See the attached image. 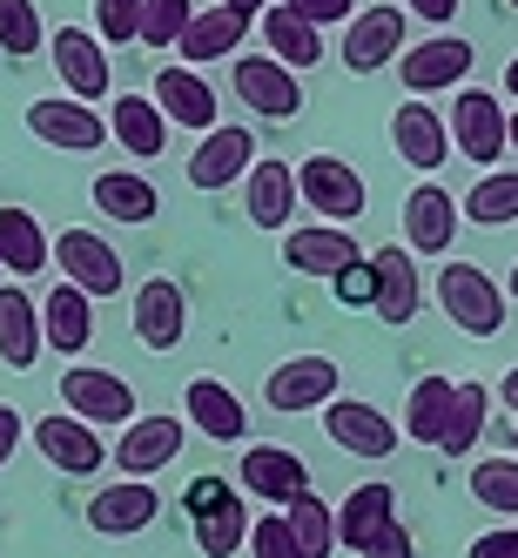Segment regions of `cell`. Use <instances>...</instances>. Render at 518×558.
Segmentation results:
<instances>
[{
  "mask_svg": "<svg viewBox=\"0 0 518 558\" xmlns=\"http://www.w3.org/2000/svg\"><path fill=\"white\" fill-rule=\"evenodd\" d=\"M263 41H269V54L284 61V68H303V74L330 54L324 48V27H310L303 14H290L284 0H269V8H263Z\"/></svg>",
  "mask_w": 518,
  "mask_h": 558,
  "instance_id": "cell-33",
  "label": "cell"
},
{
  "mask_svg": "<svg viewBox=\"0 0 518 558\" xmlns=\"http://www.w3.org/2000/svg\"><path fill=\"white\" fill-rule=\"evenodd\" d=\"M48 61H55L61 88H68L74 101H108L115 68H108L101 34H88V27H55V34H48Z\"/></svg>",
  "mask_w": 518,
  "mask_h": 558,
  "instance_id": "cell-10",
  "label": "cell"
},
{
  "mask_svg": "<svg viewBox=\"0 0 518 558\" xmlns=\"http://www.w3.org/2000/svg\"><path fill=\"white\" fill-rule=\"evenodd\" d=\"M61 411H74L95 430H115V424L135 417V390H129V377H115V371L74 364V371H61Z\"/></svg>",
  "mask_w": 518,
  "mask_h": 558,
  "instance_id": "cell-9",
  "label": "cell"
},
{
  "mask_svg": "<svg viewBox=\"0 0 518 558\" xmlns=\"http://www.w3.org/2000/svg\"><path fill=\"white\" fill-rule=\"evenodd\" d=\"M95 34L101 48H129L142 34V0H95Z\"/></svg>",
  "mask_w": 518,
  "mask_h": 558,
  "instance_id": "cell-42",
  "label": "cell"
},
{
  "mask_svg": "<svg viewBox=\"0 0 518 558\" xmlns=\"http://www.w3.org/2000/svg\"><path fill=\"white\" fill-rule=\"evenodd\" d=\"M505 8H511V14H518V0H505Z\"/></svg>",
  "mask_w": 518,
  "mask_h": 558,
  "instance_id": "cell-56",
  "label": "cell"
},
{
  "mask_svg": "<svg viewBox=\"0 0 518 558\" xmlns=\"http://www.w3.org/2000/svg\"><path fill=\"white\" fill-rule=\"evenodd\" d=\"M451 384H458V377H418V384H411V397H405V424H397L411 445H431V451H437L445 417H451Z\"/></svg>",
  "mask_w": 518,
  "mask_h": 558,
  "instance_id": "cell-37",
  "label": "cell"
},
{
  "mask_svg": "<svg viewBox=\"0 0 518 558\" xmlns=\"http://www.w3.org/2000/svg\"><path fill=\"white\" fill-rule=\"evenodd\" d=\"M458 222H478V229L518 222V169H485V175H478L471 195L458 203Z\"/></svg>",
  "mask_w": 518,
  "mask_h": 558,
  "instance_id": "cell-36",
  "label": "cell"
},
{
  "mask_svg": "<svg viewBox=\"0 0 518 558\" xmlns=\"http://www.w3.org/2000/svg\"><path fill=\"white\" fill-rule=\"evenodd\" d=\"M21 430H27V424H21V411H14V404H0V464L21 451Z\"/></svg>",
  "mask_w": 518,
  "mask_h": 558,
  "instance_id": "cell-48",
  "label": "cell"
},
{
  "mask_svg": "<svg viewBox=\"0 0 518 558\" xmlns=\"http://www.w3.org/2000/svg\"><path fill=\"white\" fill-rule=\"evenodd\" d=\"M505 303L511 296L478 263H445L437 269V310H445V324H458L465 337H498L505 330Z\"/></svg>",
  "mask_w": 518,
  "mask_h": 558,
  "instance_id": "cell-2",
  "label": "cell"
},
{
  "mask_svg": "<svg viewBox=\"0 0 518 558\" xmlns=\"http://www.w3.org/2000/svg\"><path fill=\"white\" fill-rule=\"evenodd\" d=\"M189 330V296L176 276H148L135 290V343L142 350H176Z\"/></svg>",
  "mask_w": 518,
  "mask_h": 558,
  "instance_id": "cell-24",
  "label": "cell"
},
{
  "mask_svg": "<svg viewBox=\"0 0 518 558\" xmlns=\"http://www.w3.org/2000/svg\"><path fill=\"white\" fill-rule=\"evenodd\" d=\"M465 558H518V525H498V532H478Z\"/></svg>",
  "mask_w": 518,
  "mask_h": 558,
  "instance_id": "cell-46",
  "label": "cell"
},
{
  "mask_svg": "<svg viewBox=\"0 0 518 558\" xmlns=\"http://www.w3.org/2000/svg\"><path fill=\"white\" fill-rule=\"evenodd\" d=\"M451 243H458V203L437 182L411 189L405 195V250L411 256H445Z\"/></svg>",
  "mask_w": 518,
  "mask_h": 558,
  "instance_id": "cell-26",
  "label": "cell"
},
{
  "mask_svg": "<svg viewBox=\"0 0 518 558\" xmlns=\"http://www.w3.org/2000/svg\"><path fill=\"white\" fill-rule=\"evenodd\" d=\"M0 269L21 276V283H34V276H48L55 269V243H48V229L34 209H0Z\"/></svg>",
  "mask_w": 518,
  "mask_h": 558,
  "instance_id": "cell-27",
  "label": "cell"
},
{
  "mask_svg": "<svg viewBox=\"0 0 518 558\" xmlns=\"http://www.w3.org/2000/svg\"><path fill=\"white\" fill-rule=\"evenodd\" d=\"M390 148L405 155L411 169H424V175L445 169V162H451V129H445V114L424 108L418 95H405V108L390 114Z\"/></svg>",
  "mask_w": 518,
  "mask_h": 558,
  "instance_id": "cell-23",
  "label": "cell"
},
{
  "mask_svg": "<svg viewBox=\"0 0 518 558\" xmlns=\"http://www.w3.org/2000/svg\"><path fill=\"white\" fill-rule=\"evenodd\" d=\"M27 135L34 142H48L61 155H95L108 142V122L95 114V101H74V95H48V101H34L27 108Z\"/></svg>",
  "mask_w": 518,
  "mask_h": 558,
  "instance_id": "cell-12",
  "label": "cell"
},
{
  "mask_svg": "<svg viewBox=\"0 0 518 558\" xmlns=\"http://www.w3.org/2000/svg\"><path fill=\"white\" fill-rule=\"evenodd\" d=\"M405 8H411L418 21H431V27H445V21L458 14V0H405Z\"/></svg>",
  "mask_w": 518,
  "mask_h": 558,
  "instance_id": "cell-49",
  "label": "cell"
},
{
  "mask_svg": "<svg viewBox=\"0 0 518 558\" xmlns=\"http://www.w3.org/2000/svg\"><path fill=\"white\" fill-rule=\"evenodd\" d=\"M243 34H250V14H236V8H195L189 27H182V41L176 54H189V68H203V61H229V54H243Z\"/></svg>",
  "mask_w": 518,
  "mask_h": 558,
  "instance_id": "cell-28",
  "label": "cell"
},
{
  "mask_svg": "<svg viewBox=\"0 0 518 558\" xmlns=\"http://www.w3.org/2000/svg\"><path fill=\"white\" fill-rule=\"evenodd\" d=\"M41 48H48L41 8H34V0H0V54H21V61H34Z\"/></svg>",
  "mask_w": 518,
  "mask_h": 558,
  "instance_id": "cell-40",
  "label": "cell"
},
{
  "mask_svg": "<svg viewBox=\"0 0 518 558\" xmlns=\"http://www.w3.org/2000/svg\"><path fill=\"white\" fill-rule=\"evenodd\" d=\"M34 451H41L55 471L68 477H95L108 464V445H101V430L82 424L74 411H48V417H34Z\"/></svg>",
  "mask_w": 518,
  "mask_h": 558,
  "instance_id": "cell-15",
  "label": "cell"
},
{
  "mask_svg": "<svg viewBox=\"0 0 518 558\" xmlns=\"http://www.w3.org/2000/svg\"><path fill=\"white\" fill-rule=\"evenodd\" d=\"M397 74H405V95H445L471 82V41L465 34H431V41H411L397 54Z\"/></svg>",
  "mask_w": 518,
  "mask_h": 558,
  "instance_id": "cell-8",
  "label": "cell"
},
{
  "mask_svg": "<svg viewBox=\"0 0 518 558\" xmlns=\"http://www.w3.org/2000/svg\"><path fill=\"white\" fill-rule=\"evenodd\" d=\"M418 303H424V276H418L411 250H405V243H384V250L371 256V310L384 316V324L405 330L411 316H418Z\"/></svg>",
  "mask_w": 518,
  "mask_h": 558,
  "instance_id": "cell-18",
  "label": "cell"
},
{
  "mask_svg": "<svg viewBox=\"0 0 518 558\" xmlns=\"http://www.w3.org/2000/svg\"><path fill=\"white\" fill-rule=\"evenodd\" d=\"M511 458H518V430H511Z\"/></svg>",
  "mask_w": 518,
  "mask_h": 558,
  "instance_id": "cell-55",
  "label": "cell"
},
{
  "mask_svg": "<svg viewBox=\"0 0 518 558\" xmlns=\"http://www.w3.org/2000/svg\"><path fill=\"white\" fill-rule=\"evenodd\" d=\"M290 14H303L310 27H337V21H350L357 14V0H284Z\"/></svg>",
  "mask_w": 518,
  "mask_h": 558,
  "instance_id": "cell-45",
  "label": "cell"
},
{
  "mask_svg": "<svg viewBox=\"0 0 518 558\" xmlns=\"http://www.w3.org/2000/svg\"><path fill=\"white\" fill-rule=\"evenodd\" d=\"M505 95H518V61H511V68H505Z\"/></svg>",
  "mask_w": 518,
  "mask_h": 558,
  "instance_id": "cell-53",
  "label": "cell"
},
{
  "mask_svg": "<svg viewBox=\"0 0 518 558\" xmlns=\"http://www.w3.org/2000/svg\"><path fill=\"white\" fill-rule=\"evenodd\" d=\"M330 283H337V296H344V303L364 310V303H371V256H364V263H350L344 276H330Z\"/></svg>",
  "mask_w": 518,
  "mask_h": 558,
  "instance_id": "cell-47",
  "label": "cell"
},
{
  "mask_svg": "<svg viewBox=\"0 0 518 558\" xmlns=\"http://www.w3.org/2000/svg\"><path fill=\"white\" fill-rule=\"evenodd\" d=\"M505 101L492 95V88H458V101H451V114H445V129H451V148H465V162H478V169H492V162H505Z\"/></svg>",
  "mask_w": 518,
  "mask_h": 558,
  "instance_id": "cell-6",
  "label": "cell"
},
{
  "mask_svg": "<svg viewBox=\"0 0 518 558\" xmlns=\"http://www.w3.org/2000/svg\"><path fill=\"white\" fill-rule=\"evenodd\" d=\"M41 337H48V350H61V356H82V350L95 343V296H82L74 283H55V290L41 296Z\"/></svg>",
  "mask_w": 518,
  "mask_h": 558,
  "instance_id": "cell-31",
  "label": "cell"
},
{
  "mask_svg": "<svg viewBox=\"0 0 518 558\" xmlns=\"http://www.w3.org/2000/svg\"><path fill=\"white\" fill-rule=\"evenodd\" d=\"M405 34H411V14H405V8H357V14L344 21L337 61H344L350 74L397 68V54H405Z\"/></svg>",
  "mask_w": 518,
  "mask_h": 558,
  "instance_id": "cell-7",
  "label": "cell"
},
{
  "mask_svg": "<svg viewBox=\"0 0 518 558\" xmlns=\"http://www.w3.org/2000/svg\"><path fill=\"white\" fill-rule=\"evenodd\" d=\"M505 148L518 155V114H505Z\"/></svg>",
  "mask_w": 518,
  "mask_h": 558,
  "instance_id": "cell-52",
  "label": "cell"
},
{
  "mask_svg": "<svg viewBox=\"0 0 518 558\" xmlns=\"http://www.w3.org/2000/svg\"><path fill=\"white\" fill-rule=\"evenodd\" d=\"M155 518H162V498H155L148 477H122V485H101L88 498V532L95 538H142Z\"/></svg>",
  "mask_w": 518,
  "mask_h": 558,
  "instance_id": "cell-17",
  "label": "cell"
},
{
  "mask_svg": "<svg viewBox=\"0 0 518 558\" xmlns=\"http://www.w3.org/2000/svg\"><path fill=\"white\" fill-rule=\"evenodd\" d=\"M250 162H256V135L243 122H216L203 142H195V155H189V189L222 195V189H236L250 175Z\"/></svg>",
  "mask_w": 518,
  "mask_h": 558,
  "instance_id": "cell-11",
  "label": "cell"
},
{
  "mask_svg": "<svg viewBox=\"0 0 518 558\" xmlns=\"http://www.w3.org/2000/svg\"><path fill=\"white\" fill-rule=\"evenodd\" d=\"M189 445V424L182 417H162V411H148V417H129L122 424V445H115V471L122 477H155V471H169Z\"/></svg>",
  "mask_w": 518,
  "mask_h": 558,
  "instance_id": "cell-13",
  "label": "cell"
},
{
  "mask_svg": "<svg viewBox=\"0 0 518 558\" xmlns=\"http://www.w3.org/2000/svg\"><path fill=\"white\" fill-rule=\"evenodd\" d=\"M229 82H236V101L263 122H297L303 108V82L297 68H284L276 54H229Z\"/></svg>",
  "mask_w": 518,
  "mask_h": 558,
  "instance_id": "cell-5",
  "label": "cell"
},
{
  "mask_svg": "<svg viewBox=\"0 0 518 558\" xmlns=\"http://www.w3.org/2000/svg\"><path fill=\"white\" fill-rule=\"evenodd\" d=\"M55 269H61V283H74V290L95 296V303L129 283L122 250H115L108 235H95V229H61L55 235Z\"/></svg>",
  "mask_w": 518,
  "mask_h": 558,
  "instance_id": "cell-4",
  "label": "cell"
},
{
  "mask_svg": "<svg viewBox=\"0 0 518 558\" xmlns=\"http://www.w3.org/2000/svg\"><path fill=\"white\" fill-rule=\"evenodd\" d=\"M95 209H101L108 222L142 229V222L162 216V189L148 182V169H101V175H95Z\"/></svg>",
  "mask_w": 518,
  "mask_h": 558,
  "instance_id": "cell-29",
  "label": "cell"
},
{
  "mask_svg": "<svg viewBox=\"0 0 518 558\" xmlns=\"http://www.w3.org/2000/svg\"><path fill=\"white\" fill-rule=\"evenodd\" d=\"M189 14H195V0H142V34H135V41L142 48H176Z\"/></svg>",
  "mask_w": 518,
  "mask_h": 558,
  "instance_id": "cell-41",
  "label": "cell"
},
{
  "mask_svg": "<svg viewBox=\"0 0 518 558\" xmlns=\"http://www.w3.org/2000/svg\"><path fill=\"white\" fill-rule=\"evenodd\" d=\"M48 350L41 337V310L21 283H0V364L8 371H34V356Z\"/></svg>",
  "mask_w": 518,
  "mask_h": 558,
  "instance_id": "cell-30",
  "label": "cell"
},
{
  "mask_svg": "<svg viewBox=\"0 0 518 558\" xmlns=\"http://www.w3.org/2000/svg\"><path fill=\"white\" fill-rule=\"evenodd\" d=\"M297 203L310 216H324V222H357L371 203V189L364 175H357V162H344V155H303V169H297Z\"/></svg>",
  "mask_w": 518,
  "mask_h": 558,
  "instance_id": "cell-3",
  "label": "cell"
},
{
  "mask_svg": "<svg viewBox=\"0 0 518 558\" xmlns=\"http://www.w3.org/2000/svg\"><path fill=\"white\" fill-rule=\"evenodd\" d=\"M337 364L330 356H284L269 377H263V404L269 411H284V417H297V411H324L330 397H337Z\"/></svg>",
  "mask_w": 518,
  "mask_h": 558,
  "instance_id": "cell-14",
  "label": "cell"
},
{
  "mask_svg": "<svg viewBox=\"0 0 518 558\" xmlns=\"http://www.w3.org/2000/svg\"><path fill=\"white\" fill-rule=\"evenodd\" d=\"M182 511H189L195 545H203L209 558L243 551V538H250V505H243V492H236L229 477H195V485L182 492Z\"/></svg>",
  "mask_w": 518,
  "mask_h": 558,
  "instance_id": "cell-1",
  "label": "cell"
},
{
  "mask_svg": "<svg viewBox=\"0 0 518 558\" xmlns=\"http://www.w3.org/2000/svg\"><path fill=\"white\" fill-rule=\"evenodd\" d=\"M148 101L169 114V129H189V135H209V129H216V88H209L189 61H176V68L155 74Z\"/></svg>",
  "mask_w": 518,
  "mask_h": 558,
  "instance_id": "cell-21",
  "label": "cell"
},
{
  "mask_svg": "<svg viewBox=\"0 0 518 558\" xmlns=\"http://www.w3.org/2000/svg\"><path fill=\"white\" fill-rule=\"evenodd\" d=\"M505 296H511V303H518V263H511V283H505Z\"/></svg>",
  "mask_w": 518,
  "mask_h": 558,
  "instance_id": "cell-54",
  "label": "cell"
},
{
  "mask_svg": "<svg viewBox=\"0 0 518 558\" xmlns=\"http://www.w3.org/2000/svg\"><path fill=\"white\" fill-rule=\"evenodd\" d=\"M471 498L485 505V511L518 518V458H511V451H505V458H478V464H471Z\"/></svg>",
  "mask_w": 518,
  "mask_h": 558,
  "instance_id": "cell-39",
  "label": "cell"
},
{
  "mask_svg": "<svg viewBox=\"0 0 518 558\" xmlns=\"http://www.w3.org/2000/svg\"><path fill=\"white\" fill-rule=\"evenodd\" d=\"M108 135L129 148V162H155V155L169 148V114L155 108L148 95H122L108 108Z\"/></svg>",
  "mask_w": 518,
  "mask_h": 558,
  "instance_id": "cell-32",
  "label": "cell"
},
{
  "mask_svg": "<svg viewBox=\"0 0 518 558\" xmlns=\"http://www.w3.org/2000/svg\"><path fill=\"white\" fill-rule=\"evenodd\" d=\"M350 263H364L357 256V235L344 222H310V229H284V269L297 276H344Z\"/></svg>",
  "mask_w": 518,
  "mask_h": 558,
  "instance_id": "cell-20",
  "label": "cell"
},
{
  "mask_svg": "<svg viewBox=\"0 0 518 558\" xmlns=\"http://www.w3.org/2000/svg\"><path fill=\"white\" fill-rule=\"evenodd\" d=\"M485 417H492V390L478 384V377L451 384V417H445V437H437V451H445V458H465L478 437H485Z\"/></svg>",
  "mask_w": 518,
  "mask_h": 558,
  "instance_id": "cell-35",
  "label": "cell"
},
{
  "mask_svg": "<svg viewBox=\"0 0 518 558\" xmlns=\"http://www.w3.org/2000/svg\"><path fill=\"white\" fill-rule=\"evenodd\" d=\"M324 430H330V445L350 451V458H390L397 445H405V430H397L377 404H364V397H330Z\"/></svg>",
  "mask_w": 518,
  "mask_h": 558,
  "instance_id": "cell-16",
  "label": "cell"
},
{
  "mask_svg": "<svg viewBox=\"0 0 518 558\" xmlns=\"http://www.w3.org/2000/svg\"><path fill=\"white\" fill-rule=\"evenodd\" d=\"M236 485H250V498H263L269 511H284L290 498L310 492V464L284 445H250L243 464H236Z\"/></svg>",
  "mask_w": 518,
  "mask_h": 558,
  "instance_id": "cell-19",
  "label": "cell"
},
{
  "mask_svg": "<svg viewBox=\"0 0 518 558\" xmlns=\"http://www.w3.org/2000/svg\"><path fill=\"white\" fill-rule=\"evenodd\" d=\"M284 518H290L297 558H330V551H337V505H330V498L303 492V498H290V505H284Z\"/></svg>",
  "mask_w": 518,
  "mask_h": 558,
  "instance_id": "cell-38",
  "label": "cell"
},
{
  "mask_svg": "<svg viewBox=\"0 0 518 558\" xmlns=\"http://www.w3.org/2000/svg\"><path fill=\"white\" fill-rule=\"evenodd\" d=\"M498 404H505V411H511V417H518V364H511V371H505V377H498Z\"/></svg>",
  "mask_w": 518,
  "mask_h": 558,
  "instance_id": "cell-50",
  "label": "cell"
},
{
  "mask_svg": "<svg viewBox=\"0 0 518 558\" xmlns=\"http://www.w3.org/2000/svg\"><path fill=\"white\" fill-rule=\"evenodd\" d=\"M397 518V492L390 485H357L344 505H337V551H364L384 525Z\"/></svg>",
  "mask_w": 518,
  "mask_h": 558,
  "instance_id": "cell-34",
  "label": "cell"
},
{
  "mask_svg": "<svg viewBox=\"0 0 518 558\" xmlns=\"http://www.w3.org/2000/svg\"><path fill=\"white\" fill-rule=\"evenodd\" d=\"M243 216L256 222V229H269V235H284L290 229V216H297V169L290 162H250V175H243Z\"/></svg>",
  "mask_w": 518,
  "mask_h": 558,
  "instance_id": "cell-25",
  "label": "cell"
},
{
  "mask_svg": "<svg viewBox=\"0 0 518 558\" xmlns=\"http://www.w3.org/2000/svg\"><path fill=\"white\" fill-rule=\"evenodd\" d=\"M250 558H297V538H290V518L284 511H263V518H250Z\"/></svg>",
  "mask_w": 518,
  "mask_h": 558,
  "instance_id": "cell-43",
  "label": "cell"
},
{
  "mask_svg": "<svg viewBox=\"0 0 518 558\" xmlns=\"http://www.w3.org/2000/svg\"><path fill=\"white\" fill-rule=\"evenodd\" d=\"M182 424L203 430L209 445H236V437L250 430V411H243V397H236L222 377H189V390H182Z\"/></svg>",
  "mask_w": 518,
  "mask_h": 558,
  "instance_id": "cell-22",
  "label": "cell"
},
{
  "mask_svg": "<svg viewBox=\"0 0 518 558\" xmlns=\"http://www.w3.org/2000/svg\"><path fill=\"white\" fill-rule=\"evenodd\" d=\"M357 558H418V538H411V525H405V518H390V525L364 545V551H357Z\"/></svg>",
  "mask_w": 518,
  "mask_h": 558,
  "instance_id": "cell-44",
  "label": "cell"
},
{
  "mask_svg": "<svg viewBox=\"0 0 518 558\" xmlns=\"http://www.w3.org/2000/svg\"><path fill=\"white\" fill-rule=\"evenodd\" d=\"M222 8H236V14H263L269 0H222Z\"/></svg>",
  "mask_w": 518,
  "mask_h": 558,
  "instance_id": "cell-51",
  "label": "cell"
}]
</instances>
